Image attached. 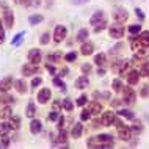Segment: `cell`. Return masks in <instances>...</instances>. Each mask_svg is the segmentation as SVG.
Here are the masks:
<instances>
[{
  "instance_id": "53",
  "label": "cell",
  "mask_w": 149,
  "mask_h": 149,
  "mask_svg": "<svg viewBox=\"0 0 149 149\" xmlns=\"http://www.w3.org/2000/svg\"><path fill=\"white\" fill-rule=\"evenodd\" d=\"M46 71H47V72H50L52 75L57 74V69H55V66H54L52 63H47V64H46Z\"/></svg>"
},
{
  "instance_id": "14",
  "label": "cell",
  "mask_w": 149,
  "mask_h": 149,
  "mask_svg": "<svg viewBox=\"0 0 149 149\" xmlns=\"http://www.w3.org/2000/svg\"><path fill=\"white\" fill-rule=\"evenodd\" d=\"M13 86L14 90L19 93V94H25V93H29V85H27L25 79H17L13 82Z\"/></svg>"
},
{
  "instance_id": "39",
  "label": "cell",
  "mask_w": 149,
  "mask_h": 149,
  "mask_svg": "<svg viewBox=\"0 0 149 149\" xmlns=\"http://www.w3.org/2000/svg\"><path fill=\"white\" fill-rule=\"evenodd\" d=\"M61 107H63L66 111H72V110H74V104H72V100H71L69 97L63 99V102H61Z\"/></svg>"
},
{
  "instance_id": "36",
  "label": "cell",
  "mask_w": 149,
  "mask_h": 149,
  "mask_svg": "<svg viewBox=\"0 0 149 149\" xmlns=\"http://www.w3.org/2000/svg\"><path fill=\"white\" fill-rule=\"evenodd\" d=\"M123 88H124V85H123V82H121L119 79H115L113 82H111V90H113L115 93H121Z\"/></svg>"
},
{
  "instance_id": "26",
  "label": "cell",
  "mask_w": 149,
  "mask_h": 149,
  "mask_svg": "<svg viewBox=\"0 0 149 149\" xmlns=\"http://www.w3.org/2000/svg\"><path fill=\"white\" fill-rule=\"evenodd\" d=\"M61 60H63V55L60 54V52H54V54H49V55L46 57V61H47V63H52V64L61 61Z\"/></svg>"
},
{
  "instance_id": "32",
  "label": "cell",
  "mask_w": 149,
  "mask_h": 149,
  "mask_svg": "<svg viewBox=\"0 0 149 149\" xmlns=\"http://www.w3.org/2000/svg\"><path fill=\"white\" fill-rule=\"evenodd\" d=\"M44 21V16L42 14H30L29 17V24L30 25H38V24H41Z\"/></svg>"
},
{
  "instance_id": "2",
  "label": "cell",
  "mask_w": 149,
  "mask_h": 149,
  "mask_svg": "<svg viewBox=\"0 0 149 149\" xmlns=\"http://www.w3.org/2000/svg\"><path fill=\"white\" fill-rule=\"evenodd\" d=\"M0 17H2L5 29H13L14 27V13L6 2H0Z\"/></svg>"
},
{
  "instance_id": "35",
  "label": "cell",
  "mask_w": 149,
  "mask_h": 149,
  "mask_svg": "<svg viewBox=\"0 0 149 149\" xmlns=\"http://www.w3.org/2000/svg\"><path fill=\"white\" fill-rule=\"evenodd\" d=\"M11 123V126H13V130H19V127H21V118L19 116H14L11 115V118L8 119Z\"/></svg>"
},
{
  "instance_id": "15",
  "label": "cell",
  "mask_w": 149,
  "mask_h": 149,
  "mask_svg": "<svg viewBox=\"0 0 149 149\" xmlns=\"http://www.w3.org/2000/svg\"><path fill=\"white\" fill-rule=\"evenodd\" d=\"M13 82L14 79L11 77V75H6V77H3L0 80V93H8L13 88Z\"/></svg>"
},
{
  "instance_id": "34",
  "label": "cell",
  "mask_w": 149,
  "mask_h": 149,
  "mask_svg": "<svg viewBox=\"0 0 149 149\" xmlns=\"http://www.w3.org/2000/svg\"><path fill=\"white\" fill-rule=\"evenodd\" d=\"M0 100H2V104H14L16 97L11 94H8V93H2V94H0Z\"/></svg>"
},
{
  "instance_id": "23",
  "label": "cell",
  "mask_w": 149,
  "mask_h": 149,
  "mask_svg": "<svg viewBox=\"0 0 149 149\" xmlns=\"http://www.w3.org/2000/svg\"><path fill=\"white\" fill-rule=\"evenodd\" d=\"M11 130H13V126H11L10 121H2V123H0V136L8 135Z\"/></svg>"
},
{
  "instance_id": "41",
  "label": "cell",
  "mask_w": 149,
  "mask_h": 149,
  "mask_svg": "<svg viewBox=\"0 0 149 149\" xmlns=\"http://www.w3.org/2000/svg\"><path fill=\"white\" fill-rule=\"evenodd\" d=\"M140 74H141V77H148L149 75V61H144L141 66H140Z\"/></svg>"
},
{
  "instance_id": "9",
  "label": "cell",
  "mask_w": 149,
  "mask_h": 149,
  "mask_svg": "<svg viewBox=\"0 0 149 149\" xmlns=\"http://www.w3.org/2000/svg\"><path fill=\"white\" fill-rule=\"evenodd\" d=\"M52 97V90L50 88H41V90L38 91V94H36V100H38L39 104H47Z\"/></svg>"
},
{
  "instance_id": "8",
  "label": "cell",
  "mask_w": 149,
  "mask_h": 149,
  "mask_svg": "<svg viewBox=\"0 0 149 149\" xmlns=\"http://www.w3.org/2000/svg\"><path fill=\"white\" fill-rule=\"evenodd\" d=\"M66 36H68V27H64V25H57V27H55L54 36H52L55 42L60 44L64 38H66Z\"/></svg>"
},
{
  "instance_id": "30",
  "label": "cell",
  "mask_w": 149,
  "mask_h": 149,
  "mask_svg": "<svg viewBox=\"0 0 149 149\" xmlns=\"http://www.w3.org/2000/svg\"><path fill=\"white\" fill-rule=\"evenodd\" d=\"M35 115H36V105H35V102H29V105H27L25 108V116L27 118H35Z\"/></svg>"
},
{
  "instance_id": "63",
  "label": "cell",
  "mask_w": 149,
  "mask_h": 149,
  "mask_svg": "<svg viewBox=\"0 0 149 149\" xmlns=\"http://www.w3.org/2000/svg\"><path fill=\"white\" fill-rule=\"evenodd\" d=\"M148 79H149V75H148Z\"/></svg>"
},
{
  "instance_id": "28",
  "label": "cell",
  "mask_w": 149,
  "mask_h": 149,
  "mask_svg": "<svg viewBox=\"0 0 149 149\" xmlns=\"http://www.w3.org/2000/svg\"><path fill=\"white\" fill-rule=\"evenodd\" d=\"M135 54H134V60H146L148 58V52H146V47H141V49H136L134 50Z\"/></svg>"
},
{
  "instance_id": "4",
  "label": "cell",
  "mask_w": 149,
  "mask_h": 149,
  "mask_svg": "<svg viewBox=\"0 0 149 149\" xmlns=\"http://www.w3.org/2000/svg\"><path fill=\"white\" fill-rule=\"evenodd\" d=\"M111 17H113V21H115L116 24H124V22L129 19V13H127L126 8L116 6L115 10H113V13H111Z\"/></svg>"
},
{
  "instance_id": "25",
  "label": "cell",
  "mask_w": 149,
  "mask_h": 149,
  "mask_svg": "<svg viewBox=\"0 0 149 149\" xmlns=\"http://www.w3.org/2000/svg\"><path fill=\"white\" fill-rule=\"evenodd\" d=\"M88 38H90V31H88V29H82V30H79L77 36H75V41L77 42H85V41H88Z\"/></svg>"
},
{
  "instance_id": "52",
  "label": "cell",
  "mask_w": 149,
  "mask_h": 149,
  "mask_svg": "<svg viewBox=\"0 0 149 149\" xmlns=\"http://www.w3.org/2000/svg\"><path fill=\"white\" fill-rule=\"evenodd\" d=\"M140 96H141V97H148V96H149V85H143V86H141Z\"/></svg>"
},
{
  "instance_id": "56",
  "label": "cell",
  "mask_w": 149,
  "mask_h": 149,
  "mask_svg": "<svg viewBox=\"0 0 149 149\" xmlns=\"http://www.w3.org/2000/svg\"><path fill=\"white\" fill-rule=\"evenodd\" d=\"M69 2L72 3V5H77V6H80V5H85V3H88L90 0H69Z\"/></svg>"
},
{
  "instance_id": "33",
  "label": "cell",
  "mask_w": 149,
  "mask_h": 149,
  "mask_svg": "<svg viewBox=\"0 0 149 149\" xmlns=\"http://www.w3.org/2000/svg\"><path fill=\"white\" fill-rule=\"evenodd\" d=\"M132 121H134V126L130 127V129H132V134H136V135L141 134V132L144 130V129H143V124H141V121H136L135 118L132 119Z\"/></svg>"
},
{
  "instance_id": "20",
  "label": "cell",
  "mask_w": 149,
  "mask_h": 149,
  "mask_svg": "<svg viewBox=\"0 0 149 149\" xmlns=\"http://www.w3.org/2000/svg\"><path fill=\"white\" fill-rule=\"evenodd\" d=\"M90 85V79H88V75H80V77L75 80V88L77 90H85V88Z\"/></svg>"
},
{
  "instance_id": "46",
  "label": "cell",
  "mask_w": 149,
  "mask_h": 149,
  "mask_svg": "<svg viewBox=\"0 0 149 149\" xmlns=\"http://www.w3.org/2000/svg\"><path fill=\"white\" fill-rule=\"evenodd\" d=\"M80 69H82V74L90 75L91 72H93V66H91V64H88V63H83L82 66H80Z\"/></svg>"
},
{
  "instance_id": "55",
  "label": "cell",
  "mask_w": 149,
  "mask_h": 149,
  "mask_svg": "<svg viewBox=\"0 0 149 149\" xmlns=\"http://www.w3.org/2000/svg\"><path fill=\"white\" fill-rule=\"evenodd\" d=\"M63 127H64V116L60 115V118L57 121V129H63Z\"/></svg>"
},
{
  "instance_id": "40",
  "label": "cell",
  "mask_w": 149,
  "mask_h": 149,
  "mask_svg": "<svg viewBox=\"0 0 149 149\" xmlns=\"http://www.w3.org/2000/svg\"><path fill=\"white\" fill-rule=\"evenodd\" d=\"M6 41V31H5V24H3L2 17H0V44Z\"/></svg>"
},
{
  "instance_id": "57",
  "label": "cell",
  "mask_w": 149,
  "mask_h": 149,
  "mask_svg": "<svg viewBox=\"0 0 149 149\" xmlns=\"http://www.w3.org/2000/svg\"><path fill=\"white\" fill-rule=\"evenodd\" d=\"M68 74H69V69H68V68L64 66L63 69H60V71H58V74H57V75H58V77H64V75H68Z\"/></svg>"
},
{
  "instance_id": "38",
  "label": "cell",
  "mask_w": 149,
  "mask_h": 149,
  "mask_svg": "<svg viewBox=\"0 0 149 149\" xmlns=\"http://www.w3.org/2000/svg\"><path fill=\"white\" fill-rule=\"evenodd\" d=\"M93 97H94L96 100H108L110 99V93H99V91H94L93 93Z\"/></svg>"
},
{
  "instance_id": "7",
  "label": "cell",
  "mask_w": 149,
  "mask_h": 149,
  "mask_svg": "<svg viewBox=\"0 0 149 149\" xmlns=\"http://www.w3.org/2000/svg\"><path fill=\"white\" fill-rule=\"evenodd\" d=\"M126 33V30H124L123 24H115V25L108 27V35L111 36L113 39H121Z\"/></svg>"
},
{
  "instance_id": "17",
  "label": "cell",
  "mask_w": 149,
  "mask_h": 149,
  "mask_svg": "<svg viewBox=\"0 0 149 149\" xmlns=\"http://www.w3.org/2000/svg\"><path fill=\"white\" fill-rule=\"evenodd\" d=\"M30 132H31V135L41 134V132H42V123H41V121L31 118V121H30Z\"/></svg>"
},
{
  "instance_id": "29",
  "label": "cell",
  "mask_w": 149,
  "mask_h": 149,
  "mask_svg": "<svg viewBox=\"0 0 149 149\" xmlns=\"http://www.w3.org/2000/svg\"><path fill=\"white\" fill-rule=\"evenodd\" d=\"M24 36H25V31H19L17 35H14V38L11 39V46H14V47H19L22 44V39H24Z\"/></svg>"
},
{
  "instance_id": "61",
  "label": "cell",
  "mask_w": 149,
  "mask_h": 149,
  "mask_svg": "<svg viewBox=\"0 0 149 149\" xmlns=\"http://www.w3.org/2000/svg\"><path fill=\"white\" fill-rule=\"evenodd\" d=\"M14 3H17V5H19V3H21V0H14Z\"/></svg>"
},
{
  "instance_id": "51",
  "label": "cell",
  "mask_w": 149,
  "mask_h": 149,
  "mask_svg": "<svg viewBox=\"0 0 149 149\" xmlns=\"http://www.w3.org/2000/svg\"><path fill=\"white\" fill-rule=\"evenodd\" d=\"M90 118H91V113L88 111V108H83L82 113H80V119H82V121H88Z\"/></svg>"
},
{
  "instance_id": "13",
  "label": "cell",
  "mask_w": 149,
  "mask_h": 149,
  "mask_svg": "<svg viewBox=\"0 0 149 149\" xmlns=\"http://www.w3.org/2000/svg\"><path fill=\"white\" fill-rule=\"evenodd\" d=\"M116 129H118V136L123 141H129V140H130V136H132V129L130 127H127L126 124H123V126H119Z\"/></svg>"
},
{
  "instance_id": "48",
  "label": "cell",
  "mask_w": 149,
  "mask_h": 149,
  "mask_svg": "<svg viewBox=\"0 0 149 149\" xmlns=\"http://www.w3.org/2000/svg\"><path fill=\"white\" fill-rule=\"evenodd\" d=\"M108 24H107V21H104V22H100V24H97V25H94V33H100L102 30H105V29H108Z\"/></svg>"
},
{
  "instance_id": "16",
  "label": "cell",
  "mask_w": 149,
  "mask_h": 149,
  "mask_svg": "<svg viewBox=\"0 0 149 149\" xmlns=\"http://www.w3.org/2000/svg\"><path fill=\"white\" fill-rule=\"evenodd\" d=\"M104 21H107V17H105V13H104L102 10H100V11H96V13L90 17V24H91L93 27L97 25V24H100V22H104Z\"/></svg>"
},
{
  "instance_id": "45",
  "label": "cell",
  "mask_w": 149,
  "mask_h": 149,
  "mask_svg": "<svg viewBox=\"0 0 149 149\" xmlns=\"http://www.w3.org/2000/svg\"><path fill=\"white\" fill-rule=\"evenodd\" d=\"M64 61H68V63H72V61H75L77 60V52H69V54H66L63 57Z\"/></svg>"
},
{
  "instance_id": "44",
  "label": "cell",
  "mask_w": 149,
  "mask_h": 149,
  "mask_svg": "<svg viewBox=\"0 0 149 149\" xmlns=\"http://www.w3.org/2000/svg\"><path fill=\"white\" fill-rule=\"evenodd\" d=\"M86 102H88V96L86 94H82V96H79L77 100H75V105H77V107H85Z\"/></svg>"
},
{
  "instance_id": "54",
  "label": "cell",
  "mask_w": 149,
  "mask_h": 149,
  "mask_svg": "<svg viewBox=\"0 0 149 149\" xmlns=\"http://www.w3.org/2000/svg\"><path fill=\"white\" fill-rule=\"evenodd\" d=\"M135 14H136V17H140V21H144V13L141 8H135Z\"/></svg>"
},
{
  "instance_id": "37",
  "label": "cell",
  "mask_w": 149,
  "mask_h": 149,
  "mask_svg": "<svg viewBox=\"0 0 149 149\" xmlns=\"http://www.w3.org/2000/svg\"><path fill=\"white\" fill-rule=\"evenodd\" d=\"M52 83H54L55 86H58L61 91H66V88H68V86H66V83H64L63 80H61V77H58V75H57V77H54V80H52Z\"/></svg>"
},
{
  "instance_id": "21",
  "label": "cell",
  "mask_w": 149,
  "mask_h": 149,
  "mask_svg": "<svg viewBox=\"0 0 149 149\" xmlns=\"http://www.w3.org/2000/svg\"><path fill=\"white\" fill-rule=\"evenodd\" d=\"M82 134H83V124H82V123H75L74 126H72L71 136L77 140V138H80V136H82Z\"/></svg>"
},
{
  "instance_id": "6",
  "label": "cell",
  "mask_w": 149,
  "mask_h": 149,
  "mask_svg": "<svg viewBox=\"0 0 149 149\" xmlns=\"http://www.w3.org/2000/svg\"><path fill=\"white\" fill-rule=\"evenodd\" d=\"M39 71H41L39 69V64H31L30 61L21 68V72H22L24 77H31L35 74H39Z\"/></svg>"
},
{
  "instance_id": "18",
  "label": "cell",
  "mask_w": 149,
  "mask_h": 149,
  "mask_svg": "<svg viewBox=\"0 0 149 149\" xmlns=\"http://www.w3.org/2000/svg\"><path fill=\"white\" fill-rule=\"evenodd\" d=\"M11 115H13V108H11L10 104H5V105L0 108V119L8 121L11 118Z\"/></svg>"
},
{
  "instance_id": "49",
  "label": "cell",
  "mask_w": 149,
  "mask_h": 149,
  "mask_svg": "<svg viewBox=\"0 0 149 149\" xmlns=\"http://www.w3.org/2000/svg\"><path fill=\"white\" fill-rule=\"evenodd\" d=\"M58 118H60V113L57 110H52L50 113H49V116H47V119L50 121V123H55V121H58Z\"/></svg>"
},
{
  "instance_id": "11",
  "label": "cell",
  "mask_w": 149,
  "mask_h": 149,
  "mask_svg": "<svg viewBox=\"0 0 149 149\" xmlns=\"http://www.w3.org/2000/svg\"><path fill=\"white\" fill-rule=\"evenodd\" d=\"M116 118V113L111 110L108 111H102V115H100V123H102V126H111L113 124V121Z\"/></svg>"
},
{
  "instance_id": "12",
  "label": "cell",
  "mask_w": 149,
  "mask_h": 149,
  "mask_svg": "<svg viewBox=\"0 0 149 149\" xmlns=\"http://www.w3.org/2000/svg\"><path fill=\"white\" fill-rule=\"evenodd\" d=\"M86 108H88V111L91 113V116H97V115H100L104 111V107H102V104H100L99 100H93V102H90Z\"/></svg>"
},
{
  "instance_id": "1",
  "label": "cell",
  "mask_w": 149,
  "mask_h": 149,
  "mask_svg": "<svg viewBox=\"0 0 149 149\" xmlns=\"http://www.w3.org/2000/svg\"><path fill=\"white\" fill-rule=\"evenodd\" d=\"M115 146V138L110 134H100L97 136H91L86 140V148L99 149V148H113Z\"/></svg>"
},
{
  "instance_id": "5",
  "label": "cell",
  "mask_w": 149,
  "mask_h": 149,
  "mask_svg": "<svg viewBox=\"0 0 149 149\" xmlns=\"http://www.w3.org/2000/svg\"><path fill=\"white\" fill-rule=\"evenodd\" d=\"M27 58H29V61H30L31 64H41V61H42V50L33 47V49L29 50Z\"/></svg>"
},
{
  "instance_id": "10",
  "label": "cell",
  "mask_w": 149,
  "mask_h": 149,
  "mask_svg": "<svg viewBox=\"0 0 149 149\" xmlns=\"http://www.w3.org/2000/svg\"><path fill=\"white\" fill-rule=\"evenodd\" d=\"M126 79H127L129 85L134 86V85H138L140 79H141V74H140L138 69H132V71H129L127 74H126Z\"/></svg>"
},
{
  "instance_id": "3",
  "label": "cell",
  "mask_w": 149,
  "mask_h": 149,
  "mask_svg": "<svg viewBox=\"0 0 149 149\" xmlns=\"http://www.w3.org/2000/svg\"><path fill=\"white\" fill-rule=\"evenodd\" d=\"M121 93H123V102L126 104V105H134L135 100H136V93H135L134 88H132V85L124 86Z\"/></svg>"
},
{
  "instance_id": "42",
  "label": "cell",
  "mask_w": 149,
  "mask_h": 149,
  "mask_svg": "<svg viewBox=\"0 0 149 149\" xmlns=\"http://www.w3.org/2000/svg\"><path fill=\"white\" fill-rule=\"evenodd\" d=\"M140 31H141V25H140V24H132V25L129 27V33H130L132 36L138 35Z\"/></svg>"
},
{
  "instance_id": "19",
  "label": "cell",
  "mask_w": 149,
  "mask_h": 149,
  "mask_svg": "<svg viewBox=\"0 0 149 149\" xmlns=\"http://www.w3.org/2000/svg\"><path fill=\"white\" fill-rule=\"evenodd\" d=\"M93 52H94V44L90 42V41L82 42V47H80V54L85 55V57H88V55H91Z\"/></svg>"
},
{
  "instance_id": "43",
  "label": "cell",
  "mask_w": 149,
  "mask_h": 149,
  "mask_svg": "<svg viewBox=\"0 0 149 149\" xmlns=\"http://www.w3.org/2000/svg\"><path fill=\"white\" fill-rule=\"evenodd\" d=\"M11 144V138L8 135H2L0 136V148H8Z\"/></svg>"
},
{
  "instance_id": "62",
  "label": "cell",
  "mask_w": 149,
  "mask_h": 149,
  "mask_svg": "<svg viewBox=\"0 0 149 149\" xmlns=\"http://www.w3.org/2000/svg\"><path fill=\"white\" fill-rule=\"evenodd\" d=\"M0 104H2V100H0Z\"/></svg>"
},
{
  "instance_id": "27",
  "label": "cell",
  "mask_w": 149,
  "mask_h": 149,
  "mask_svg": "<svg viewBox=\"0 0 149 149\" xmlns=\"http://www.w3.org/2000/svg\"><path fill=\"white\" fill-rule=\"evenodd\" d=\"M138 39H140V42H141L143 47H149V30L140 31V33H138Z\"/></svg>"
},
{
  "instance_id": "22",
  "label": "cell",
  "mask_w": 149,
  "mask_h": 149,
  "mask_svg": "<svg viewBox=\"0 0 149 149\" xmlns=\"http://www.w3.org/2000/svg\"><path fill=\"white\" fill-rule=\"evenodd\" d=\"M68 132L63 129H58V134H57V144H64V146H68Z\"/></svg>"
},
{
  "instance_id": "31",
  "label": "cell",
  "mask_w": 149,
  "mask_h": 149,
  "mask_svg": "<svg viewBox=\"0 0 149 149\" xmlns=\"http://www.w3.org/2000/svg\"><path fill=\"white\" fill-rule=\"evenodd\" d=\"M94 64H97V66H105L107 64V55L104 54V52H100L94 57Z\"/></svg>"
},
{
  "instance_id": "24",
  "label": "cell",
  "mask_w": 149,
  "mask_h": 149,
  "mask_svg": "<svg viewBox=\"0 0 149 149\" xmlns=\"http://www.w3.org/2000/svg\"><path fill=\"white\" fill-rule=\"evenodd\" d=\"M119 116V118H124V119H134L135 118V113L132 110H127V108H121V110H118V113H116Z\"/></svg>"
},
{
  "instance_id": "59",
  "label": "cell",
  "mask_w": 149,
  "mask_h": 149,
  "mask_svg": "<svg viewBox=\"0 0 149 149\" xmlns=\"http://www.w3.org/2000/svg\"><path fill=\"white\" fill-rule=\"evenodd\" d=\"M97 75H105V69H104V66H99V69H97Z\"/></svg>"
},
{
  "instance_id": "47",
  "label": "cell",
  "mask_w": 149,
  "mask_h": 149,
  "mask_svg": "<svg viewBox=\"0 0 149 149\" xmlns=\"http://www.w3.org/2000/svg\"><path fill=\"white\" fill-rule=\"evenodd\" d=\"M49 41H50V33H49V31H44V33L41 35L39 42H41L42 46H46V44H49Z\"/></svg>"
},
{
  "instance_id": "60",
  "label": "cell",
  "mask_w": 149,
  "mask_h": 149,
  "mask_svg": "<svg viewBox=\"0 0 149 149\" xmlns=\"http://www.w3.org/2000/svg\"><path fill=\"white\" fill-rule=\"evenodd\" d=\"M21 3H22V5H25V6H30L31 5V0H21Z\"/></svg>"
},
{
  "instance_id": "58",
  "label": "cell",
  "mask_w": 149,
  "mask_h": 149,
  "mask_svg": "<svg viewBox=\"0 0 149 149\" xmlns=\"http://www.w3.org/2000/svg\"><path fill=\"white\" fill-rule=\"evenodd\" d=\"M119 105H121V100H119V99H113V100L110 102V107H113V108L119 107Z\"/></svg>"
},
{
  "instance_id": "50",
  "label": "cell",
  "mask_w": 149,
  "mask_h": 149,
  "mask_svg": "<svg viewBox=\"0 0 149 149\" xmlns=\"http://www.w3.org/2000/svg\"><path fill=\"white\" fill-rule=\"evenodd\" d=\"M42 85V77H33V80H31V88H38Z\"/></svg>"
}]
</instances>
